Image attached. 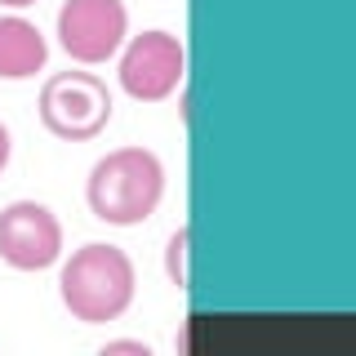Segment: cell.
<instances>
[{
    "label": "cell",
    "mask_w": 356,
    "mask_h": 356,
    "mask_svg": "<svg viewBox=\"0 0 356 356\" xmlns=\"http://www.w3.org/2000/svg\"><path fill=\"white\" fill-rule=\"evenodd\" d=\"M58 294L63 307L72 312L85 325H103V321H116L120 312L134 303V263L120 245H103L89 241L72 259L63 263L58 276Z\"/></svg>",
    "instance_id": "7a4b0ae2"
},
{
    "label": "cell",
    "mask_w": 356,
    "mask_h": 356,
    "mask_svg": "<svg viewBox=\"0 0 356 356\" xmlns=\"http://www.w3.org/2000/svg\"><path fill=\"white\" fill-rule=\"evenodd\" d=\"M183 67H187L183 40L170 31H143L120 54V89L138 103H161L183 85Z\"/></svg>",
    "instance_id": "8992f818"
},
{
    "label": "cell",
    "mask_w": 356,
    "mask_h": 356,
    "mask_svg": "<svg viewBox=\"0 0 356 356\" xmlns=\"http://www.w3.org/2000/svg\"><path fill=\"white\" fill-rule=\"evenodd\" d=\"M9 152H14V143H9V129L0 125V174H5V165H9Z\"/></svg>",
    "instance_id": "30bf717a"
},
{
    "label": "cell",
    "mask_w": 356,
    "mask_h": 356,
    "mask_svg": "<svg viewBox=\"0 0 356 356\" xmlns=\"http://www.w3.org/2000/svg\"><path fill=\"white\" fill-rule=\"evenodd\" d=\"M0 5H9V9H27V5H36V0H0Z\"/></svg>",
    "instance_id": "8fae6325"
},
{
    "label": "cell",
    "mask_w": 356,
    "mask_h": 356,
    "mask_svg": "<svg viewBox=\"0 0 356 356\" xmlns=\"http://www.w3.org/2000/svg\"><path fill=\"white\" fill-rule=\"evenodd\" d=\"M111 120V89L94 72H58L40 89V125L54 138L89 143Z\"/></svg>",
    "instance_id": "3957f363"
},
{
    "label": "cell",
    "mask_w": 356,
    "mask_h": 356,
    "mask_svg": "<svg viewBox=\"0 0 356 356\" xmlns=\"http://www.w3.org/2000/svg\"><path fill=\"white\" fill-rule=\"evenodd\" d=\"M103 352H134V356H147V343H107Z\"/></svg>",
    "instance_id": "9c48e42d"
},
{
    "label": "cell",
    "mask_w": 356,
    "mask_h": 356,
    "mask_svg": "<svg viewBox=\"0 0 356 356\" xmlns=\"http://www.w3.org/2000/svg\"><path fill=\"white\" fill-rule=\"evenodd\" d=\"M129 31V9L125 0H63L58 9V44L67 58L94 67L107 63L125 44Z\"/></svg>",
    "instance_id": "277c9868"
},
{
    "label": "cell",
    "mask_w": 356,
    "mask_h": 356,
    "mask_svg": "<svg viewBox=\"0 0 356 356\" xmlns=\"http://www.w3.org/2000/svg\"><path fill=\"white\" fill-rule=\"evenodd\" d=\"M0 259L18 272H44L63 259V222L40 200H14L0 209Z\"/></svg>",
    "instance_id": "5b68a950"
},
{
    "label": "cell",
    "mask_w": 356,
    "mask_h": 356,
    "mask_svg": "<svg viewBox=\"0 0 356 356\" xmlns=\"http://www.w3.org/2000/svg\"><path fill=\"white\" fill-rule=\"evenodd\" d=\"M44 58H49V44L36 22L18 14L0 18V81H27L44 67Z\"/></svg>",
    "instance_id": "52a82bcc"
},
{
    "label": "cell",
    "mask_w": 356,
    "mask_h": 356,
    "mask_svg": "<svg viewBox=\"0 0 356 356\" xmlns=\"http://www.w3.org/2000/svg\"><path fill=\"white\" fill-rule=\"evenodd\" d=\"M183 250H187V232H178L170 241V276L178 285H187V272H183Z\"/></svg>",
    "instance_id": "ba28073f"
},
{
    "label": "cell",
    "mask_w": 356,
    "mask_h": 356,
    "mask_svg": "<svg viewBox=\"0 0 356 356\" xmlns=\"http://www.w3.org/2000/svg\"><path fill=\"white\" fill-rule=\"evenodd\" d=\"M89 209L107 227H138L165 196V165L147 147H116L89 170Z\"/></svg>",
    "instance_id": "6da1fadb"
}]
</instances>
